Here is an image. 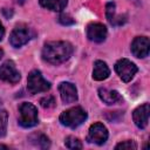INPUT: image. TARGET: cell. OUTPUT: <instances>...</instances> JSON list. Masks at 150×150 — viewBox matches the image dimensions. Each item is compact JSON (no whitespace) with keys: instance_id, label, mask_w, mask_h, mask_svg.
Wrapping results in <instances>:
<instances>
[{"instance_id":"8","label":"cell","mask_w":150,"mask_h":150,"mask_svg":"<svg viewBox=\"0 0 150 150\" xmlns=\"http://www.w3.org/2000/svg\"><path fill=\"white\" fill-rule=\"evenodd\" d=\"M107 139H108V130L102 123L97 122V123H94L93 125H90L88 136H87V141L89 143H95L97 145H102L103 143H105Z\"/></svg>"},{"instance_id":"7","label":"cell","mask_w":150,"mask_h":150,"mask_svg":"<svg viewBox=\"0 0 150 150\" xmlns=\"http://www.w3.org/2000/svg\"><path fill=\"white\" fill-rule=\"evenodd\" d=\"M20 73L12 60H8L0 66V80L15 84L20 81Z\"/></svg>"},{"instance_id":"17","label":"cell","mask_w":150,"mask_h":150,"mask_svg":"<svg viewBox=\"0 0 150 150\" xmlns=\"http://www.w3.org/2000/svg\"><path fill=\"white\" fill-rule=\"evenodd\" d=\"M105 15L108 21L111 25H117V19L115 16V4L114 2H108L105 5Z\"/></svg>"},{"instance_id":"3","label":"cell","mask_w":150,"mask_h":150,"mask_svg":"<svg viewBox=\"0 0 150 150\" xmlns=\"http://www.w3.org/2000/svg\"><path fill=\"white\" fill-rule=\"evenodd\" d=\"M39 123L38 110L35 105L23 102L19 107V124L23 128H32Z\"/></svg>"},{"instance_id":"22","label":"cell","mask_w":150,"mask_h":150,"mask_svg":"<svg viewBox=\"0 0 150 150\" xmlns=\"http://www.w3.org/2000/svg\"><path fill=\"white\" fill-rule=\"evenodd\" d=\"M59 22L62 23V25H64V26H69V25H74L75 23V20L70 15H68V14H61L59 16Z\"/></svg>"},{"instance_id":"2","label":"cell","mask_w":150,"mask_h":150,"mask_svg":"<svg viewBox=\"0 0 150 150\" xmlns=\"http://www.w3.org/2000/svg\"><path fill=\"white\" fill-rule=\"evenodd\" d=\"M87 120V112L81 107H74L60 115V122L62 125L68 128H77Z\"/></svg>"},{"instance_id":"13","label":"cell","mask_w":150,"mask_h":150,"mask_svg":"<svg viewBox=\"0 0 150 150\" xmlns=\"http://www.w3.org/2000/svg\"><path fill=\"white\" fill-rule=\"evenodd\" d=\"M98 96L105 104H116L123 102L122 96L117 90H111L107 88H100L98 89Z\"/></svg>"},{"instance_id":"14","label":"cell","mask_w":150,"mask_h":150,"mask_svg":"<svg viewBox=\"0 0 150 150\" xmlns=\"http://www.w3.org/2000/svg\"><path fill=\"white\" fill-rule=\"evenodd\" d=\"M110 74L109 67L107 66L105 62L97 60L94 63V69H93V79L96 81H103L105 80Z\"/></svg>"},{"instance_id":"1","label":"cell","mask_w":150,"mask_h":150,"mask_svg":"<svg viewBox=\"0 0 150 150\" xmlns=\"http://www.w3.org/2000/svg\"><path fill=\"white\" fill-rule=\"evenodd\" d=\"M73 46L68 41H49L42 49V57L52 64L66 62L73 54Z\"/></svg>"},{"instance_id":"9","label":"cell","mask_w":150,"mask_h":150,"mask_svg":"<svg viewBox=\"0 0 150 150\" xmlns=\"http://www.w3.org/2000/svg\"><path fill=\"white\" fill-rule=\"evenodd\" d=\"M150 50V41L146 36H137L131 43V53L139 59L146 57Z\"/></svg>"},{"instance_id":"23","label":"cell","mask_w":150,"mask_h":150,"mask_svg":"<svg viewBox=\"0 0 150 150\" xmlns=\"http://www.w3.org/2000/svg\"><path fill=\"white\" fill-rule=\"evenodd\" d=\"M4 35H5V28H4V26H2V23L0 22V41L2 40V38H4Z\"/></svg>"},{"instance_id":"19","label":"cell","mask_w":150,"mask_h":150,"mask_svg":"<svg viewBox=\"0 0 150 150\" xmlns=\"http://www.w3.org/2000/svg\"><path fill=\"white\" fill-rule=\"evenodd\" d=\"M7 121H8V115L5 110L0 111V137H4L7 131Z\"/></svg>"},{"instance_id":"15","label":"cell","mask_w":150,"mask_h":150,"mask_svg":"<svg viewBox=\"0 0 150 150\" xmlns=\"http://www.w3.org/2000/svg\"><path fill=\"white\" fill-rule=\"evenodd\" d=\"M39 2L43 8L54 12H61L62 9L66 8L68 0H40Z\"/></svg>"},{"instance_id":"5","label":"cell","mask_w":150,"mask_h":150,"mask_svg":"<svg viewBox=\"0 0 150 150\" xmlns=\"http://www.w3.org/2000/svg\"><path fill=\"white\" fill-rule=\"evenodd\" d=\"M33 36H34V32L29 27H27L25 25H20V26H16L12 30V33L9 35V43L13 47L19 48V47L26 45Z\"/></svg>"},{"instance_id":"25","label":"cell","mask_w":150,"mask_h":150,"mask_svg":"<svg viewBox=\"0 0 150 150\" xmlns=\"http://www.w3.org/2000/svg\"><path fill=\"white\" fill-rule=\"evenodd\" d=\"M0 148L1 149H8V146H6V145H0Z\"/></svg>"},{"instance_id":"18","label":"cell","mask_w":150,"mask_h":150,"mask_svg":"<svg viewBox=\"0 0 150 150\" xmlns=\"http://www.w3.org/2000/svg\"><path fill=\"white\" fill-rule=\"evenodd\" d=\"M64 144L68 149H82V143L79 138L74 136H68L64 139Z\"/></svg>"},{"instance_id":"12","label":"cell","mask_w":150,"mask_h":150,"mask_svg":"<svg viewBox=\"0 0 150 150\" xmlns=\"http://www.w3.org/2000/svg\"><path fill=\"white\" fill-rule=\"evenodd\" d=\"M60 96L63 103L69 104L77 100V90L76 87L70 82H62L59 86Z\"/></svg>"},{"instance_id":"10","label":"cell","mask_w":150,"mask_h":150,"mask_svg":"<svg viewBox=\"0 0 150 150\" xmlns=\"http://www.w3.org/2000/svg\"><path fill=\"white\" fill-rule=\"evenodd\" d=\"M87 38L93 42H103L107 38V27L102 23L95 22L87 27Z\"/></svg>"},{"instance_id":"21","label":"cell","mask_w":150,"mask_h":150,"mask_svg":"<svg viewBox=\"0 0 150 150\" xmlns=\"http://www.w3.org/2000/svg\"><path fill=\"white\" fill-rule=\"evenodd\" d=\"M40 104L43 107V108H53L55 105V100L53 96L50 95H47L45 97H42L40 100Z\"/></svg>"},{"instance_id":"4","label":"cell","mask_w":150,"mask_h":150,"mask_svg":"<svg viewBox=\"0 0 150 150\" xmlns=\"http://www.w3.org/2000/svg\"><path fill=\"white\" fill-rule=\"evenodd\" d=\"M27 89L32 95L43 93L50 89V83L43 79L41 71L39 70H32L28 74L27 77Z\"/></svg>"},{"instance_id":"24","label":"cell","mask_w":150,"mask_h":150,"mask_svg":"<svg viewBox=\"0 0 150 150\" xmlns=\"http://www.w3.org/2000/svg\"><path fill=\"white\" fill-rule=\"evenodd\" d=\"M2 55H4V50H2L1 48H0V59L2 57Z\"/></svg>"},{"instance_id":"20","label":"cell","mask_w":150,"mask_h":150,"mask_svg":"<svg viewBox=\"0 0 150 150\" xmlns=\"http://www.w3.org/2000/svg\"><path fill=\"white\" fill-rule=\"evenodd\" d=\"M115 149H128V150H135L137 149V144L134 142V141H124V142H121L118 143Z\"/></svg>"},{"instance_id":"16","label":"cell","mask_w":150,"mask_h":150,"mask_svg":"<svg viewBox=\"0 0 150 150\" xmlns=\"http://www.w3.org/2000/svg\"><path fill=\"white\" fill-rule=\"evenodd\" d=\"M30 141H36L35 145H38L39 148H42V149L49 148V139L47 136H45L42 134H39V135L35 134V135L30 136Z\"/></svg>"},{"instance_id":"11","label":"cell","mask_w":150,"mask_h":150,"mask_svg":"<svg viewBox=\"0 0 150 150\" xmlns=\"http://www.w3.org/2000/svg\"><path fill=\"white\" fill-rule=\"evenodd\" d=\"M149 112H150V105L149 103H144L139 107H137L132 112V120L137 128L144 129L148 125L149 122Z\"/></svg>"},{"instance_id":"6","label":"cell","mask_w":150,"mask_h":150,"mask_svg":"<svg viewBox=\"0 0 150 150\" xmlns=\"http://www.w3.org/2000/svg\"><path fill=\"white\" fill-rule=\"evenodd\" d=\"M115 70L118 74V76L122 79V81L129 82L135 76L138 69L136 64L129 61L128 59H121L115 63Z\"/></svg>"}]
</instances>
